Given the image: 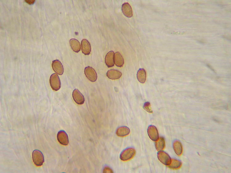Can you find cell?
Instances as JSON below:
<instances>
[{
	"instance_id": "cell-20",
	"label": "cell",
	"mask_w": 231,
	"mask_h": 173,
	"mask_svg": "<svg viewBox=\"0 0 231 173\" xmlns=\"http://www.w3.org/2000/svg\"><path fill=\"white\" fill-rule=\"evenodd\" d=\"M168 166L170 168L173 169H176L179 168L182 166L181 162L176 159H171L170 163Z\"/></svg>"
},
{
	"instance_id": "cell-9",
	"label": "cell",
	"mask_w": 231,
	"mask_h": 173,
	"mask_svg": "<svg viewBox=\"0 0 231 173\" xmlns=\"http://www.w3.org/2000/svg\"><path fill=\"white\" fill-rule=\"evenodd\" d=\"M52 66L54 71L58 74L62 75L63 74L64 69L61 62L58 60H55L52 62Z\"/></svg>"
},
{
	"instance_id": "cell-12",
	"label": "cell",
	"mask_w": 231,
	"mask_h": 173,
	"mask_svg": "<svg viewBox=\"0 0 231 173\" xmlns=\"http://www.w3.org/2000/svg\"><path fill=\"white\" fill-rule=\"evenodd\" d=\"M122 10L124 14L128 18L132 16V11L130 5L128 2L124 3L122 6Z\"/></svg>"
},
{
	"instance_id": "cell-19",
	"label": "cell",
	"mask_w": 231,
	"mask_h": 173,
	"mask_svg": "<svg viewBox=\"0 0 231 173\" xmlns=\"http://www.w3.org/2000/svg\"><path fill=\"white\" fill-rule=\"evenodd\" d=\"M155 146L158 151H161L164 149L165 146V142L163 137H160L156 141Z\"/></svg>"
},
{
	"instance_id": "cell-22",
	"label": "cell",
	"mask_w": 231,
	"mask_h": 173,
	"mask_svg": "<svg viewBox=\"0 0 231 173\" xmlns=\"http://www.w3.org/2000/svg\"><path fill=\"white\" fill-rule=\"evenodd\" d=\"M103 172L111 173L113 172V171L109 167H106L103 169Z\"/></svg>"
},
{
	"instance_id": "cell-16",
	"label": "cell",
	"mask_w": 231,
	"mask_h": 173,
	"mask_svg": "<svg viewBox=\"0 0 231 173\" xmlns=\"http://www.w3.org/2000/svg\"><path fill=\"white\" fill-rule=\"evenodd\" d=\"M114 63L116 66L119 67H121L124 63V59L121 54L118 52L114 54Z\"/></svg>"
},
{
	"instance_id": "cell-1",
	"label": "cell",
	"mask_w": 231,
	"mask_h": 173,
	"mask_svg": "<svg viewBox=\"0 0 231 173\" xmlns=\"http://www.w3.org/2000/svg\"><path fill=\"white\" fill-rule=\"evenodd\" d=\"M33 161L37 166L42 165L44 162V157L42 152L38 149L33 151L32 154Z\"/></svg>"
},
{
	"instance_id": "cell-13",
	"label": "cell",
	"mask_w": 231,
	"mask_h": 173,
	"mask_svg": "<svg viewBox=\"0 0 231 173\" xmlns=\"http://www.w3.org/2000/svg\"><path fill=\"white\" fill-rule=\"evenodd\" d=\"M106 75L109 78L115 80L120 78L122 75V73L118 70L111 69L107 71Z\"/></svg>"
},
{
	"instance_id": "cell-11",
	"label": "cell",
	"mask_w": 231,
	"mask_h": 173,
	"mask_svg": "<svg viewBox=\"0 0 231 173\" xmlns=\"http://www.w3.org/2000/svg\"><path fill=\"white\" fill-rule=\"evenodd\" d=\"M114 53L112 51L109 52L106 54L105 58V62L108 67L113 66L114 65Z\"/></svg>"
},
{
	"instance_id": "cell-21",
	"label": "cell",
	"mask_w": 231,
	"mask_h": 173,
	"mask_svg": "<svg viewBox=\"0 0 231 173\" xmlns=\"http://www.w3.org/2000/svg\"><path fill=\"white\" fill-rule=\"evenodd\" d=\"M143 108L147 112L149 113L152 112L150 102H145L143 105Z\"/></svg>"
},
{
	"instance_id": "cell-15",
	"label": "cell",
	"mask_w": 231,
	"mask_h": 173,
	"mask_svg": "<svg viewBox=\"0 0 231 173\" xmlns=\"http://www.w3.org/2000/svg\"><path fill=\"white\" fill-rule=\"evenodd\" d=\"M130 132L128 128L126 126H122L118 128L116 131V134L119 136L124 137L128 135Z\"/></svg>"
},
{
	"instance_id": "cell-10",
	"label": "cell",
	"mask_w": 231,
	"mask_h": 173,
	"mask_svg": "<svg viewBox=\"0 0 231 173\" xmlns=\"http://www.w3.org/2000/svg\"><path fill=\"white\" fill-rule=\"evenodd\" d=\"M81 47L82 53L85 55H89L91 51V46L89 41L85 39L81 42Z\"/></svg>"
},
{
	"instance_id": "cell-17",
	"label": "cell",
	"mask_w": 231,
	"mask_h": 173,
	"mask_svg": "<svg viewBox=\"0 0 231 173\" xmlns=\"http://www.w3.org/2000/svg\"><path fill=\"white\" fill-rule=\"evenodd\" d=\"M137 77L140 82L142 83L145 82L146 79V71L144 69L141 68L139 69L137 72Z\"/></svg>"
},
{
	"instance_id": "cell-18",
	"label": "cell",
	"mask_w": 231,
	"mask_h": 173,
	"mask_svg": "<svg viewBox=\"0 0 231 173\" xmlns=\"http://www.w3.org/2000/svg\"><path fill=\"white\" fill-rule=\"evenodd\" d=\"M173 148L175 153L178 155L182 153L183 148L181 143L178 140L175 141L173 143Z\"/></svg>"
},
{
	"instance_id": "cell-7",
	"label": "cell",
	"mask_w": 231,
	"mask_h": 173,
	"mask_svg": "<svg viewBox=\"0 0 231 173\" xmlns=\"http://www.w3.org/2000/svg\"><path fill=\"white\" fill-rule=\"evenodd\" d=\"M148 135L151 140L156 141L159 139V134L156 128L153 125H150L147 130Z\"/></svg>"
},
{
	"instance_id": "cell-4",
	"label": "cell",
	"mask_w": 231,
	"mask_h": 173,
	"mask_svg": "<svg viewBox=\"0 0 231 173\" xmlns=\"http://www.w3.org/2000/svg\"><path fill=\"white\" fill-rule=\"evenodd\" d=\"M84 73L87 77L91 81L95 82L97 79L96 73L95 69L90 66L86 67L84 69Z\"/></svg>"
},
{
	"instance_id": "cell-6",
	"label": "cell",
	"mask_w": 231,
	"mask_h": 173,
	"mask_svg": "<svg viewBox=\"0 0 231 173\" xmlns=\"http://www.w3.org/2000/svg\"><path fill=\"white\" fill-rule=\"evenodd\" d=\"M157 157L159 160L165 165H168L171 163V159L170 157L164 151H160L158 152Z\"/></svg>"
},
{
	"instance_id": "cell-3",
	"label": "cell",
	"mask_w": 231,
	"mask_h": 173,
	"mask_svg": "<svg viewBox=\"0 0 231 173\" xmlns=\"http://www.w3.org/2000/svg\"><path fill=\"white\" fill-rule=\"evenodd\" d=\"M136 154L135 150L132 148L125 149L121 153L120 159L124 161H127L132 159Z\"/></svg>"
},
{
	"instance_id": "cell-23",
	"label": "cell",
	"mask_w": 231,
	"mask_h": 173,
	"mask_svg": "<svg viewBox=\"0 0 231 173\" xmlns=\"http://www.w3.org/2000/svg\"><path fill=\"white\" fill-rule=\"evenodd\" d=\"M25 1L27 3L30 5H32L34 4L35 2V0H25Z\"/></svg>"
},
{
	"instance_id": "cell-2",
	"label": "cell",
	"mask_w": 231,
	"mask_h": 173,
	"mask_svg": "<svg viewBox=\"0 0 231 173\" xmlns=\"http://www.w3.org/2000/svg\"><path fill=\"white\" fill-rule=\"evenodd\" d=\"M50 83L52 88L57 91L61 87V83L58 75L56 73L51 74L50 78Z\"/></svg>"
},
{
	"instance_id": "cell-14",
	"label": "cell",
	"mask_w": 231,
	"mask_h": 173,
	"mask_svg": "<svg viewBox=\"0 0 231 173\" xmlns=\"http://www.w3.org/2000/svg\"><path fill=\"white\" fill-rule=\"evenodd\" d=\"M70 46L73 50L76 53H78L80 50V45L79 42L75 38L71 39L69 41Z\"/></svg>"
},
{
	"instance_id": "cell-5",
	"label": "cell",
	"mask_w": 231,
	"mask_h": 173,
	"mask_svg": "<svg viewBox=\"0 0 231 173\" xmlns=\"http://www.w3.org/2000/svg\"><path fill=\"white\" fill-rule=\"evenodd\" d=\"M57 138L59 143L63 145H67L69 143L68 135L64 130H61L58 132Z\"/></svg>"
},
{
	"instance_id": "cell-8",
	"label": "cell",
	"mask_w": 231,
	"mask_h": 173,
	"mask_svg": "<svg viewBox=\"0 0 231 173\" xmlns=\"http://www.w3.org/2000/svg\"><path fill=\"white\" fill-rule=\"evenodd\" d=\"M72 97L75 101L78 104H82L84 102V98L83 95L77 89H75L72 92Z\"/></svg>"
}]
</instances>
